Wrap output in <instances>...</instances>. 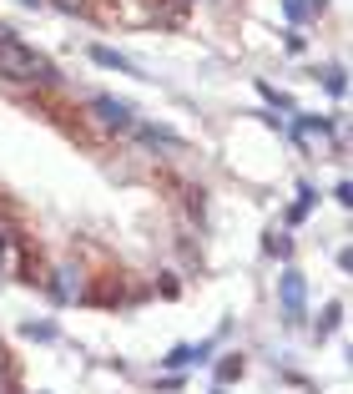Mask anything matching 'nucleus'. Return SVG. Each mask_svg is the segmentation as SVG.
Masks as SVG:
<instances>
[{"instance_id":"1","label":"nucleus","mask_w":353,"mask_h":394,"mask_svg":"<svg viewBox=\"0 0 353 394\" xmlns=\"http://www.w3.org/2000/svg\"><path fill=\"white\" fill-rule=\"evenodd\" d=\"M0 76L21 81V86H56V66L41 51H31L26 41H16L6 26H0Z\"/></svg>"},{"instance_id":"2","label":"nucleus","mask_w":353,"mask_h":394,"mask_svg":"<svg viewBox=\"0 0 353 394\" xmlns=\"http://www.w3.org/2000/svg\"><path fill=\"white\" fill-rule=\"evenodd\" d=\"M278 294H283V313H288V323H303L308 318V289H303V273H283L278 278Z\"/></svg>"},{"instance_id":"3","label":"nucleus","mask_w":353,"mask_h":394,"mask_svg":"<svg viewBox=\"0 0 353 394\" xmlns=\"http://www.w3.org/2000/svg\"><path fill=\"white\" fill-rule=\"evenodd\" d=\"M91 111H101V122H106V127H122V132L132 127V106H127V101H111V96H96V101H91Z\"/></svg>"},{"instance_id":"4","label":"nucleus","mask_w":353,"mask_h":394,"mask_svg":"<svg viewBox=\"0 0 353 394\" xmlns=\"http://www.w3.org/2000/svg\"><path fill=\"white\" fill-rule=\"evenodd\" d=\"M207 349H212V344H176L162 364H167V369H187V364H202V359H207Z\"/></svg>"},{"instance_id":"5","label":"nucleus","mask_w":353,"mask_h":394,"mask_svg":"<svg viewBox=\"0 0 353 394\" xmlns=\"http://www.w3.org/2000/svg\"><path fill=\"white\" fill-rule=\"evenodd\" d=\"M243 369H248V364H243V354H227V359H222V369H217V379H222V384H232V379H243Z\"/></svg>"},{"instance_id":"6","label":"nucleus","mask_w":353,"mask_h":394,"mask_svg":"<svg viewBox=\"0 0 353 394\" xmlns=\"http://www.w3.org/2000/svg\"><path fill=\"white\" fill-rule=\"evenodd\" d=\"M338 313H343L338 304H328V309H323V323H318V339H323V333H333V323H338Z\"/></svg>"},{"instance_id":"7","label":"nucleus","mask_w":353,"mask_h":394,"mask_svg":"<svg viewBox=\"0 0 353 394\" xmlns=\"http://www.w3.org/2000/svg\"><path fill=\"white\" fill-rule=\"evenodd\" d=\"M26 333H31V339H51L56 328H51V323H26Z\"/></svg>"},{"instance_id":"8","label":"nucleus","mask_w":353,"mask_h":394,"mask_svg":"<svg viewBox=\"0 0 353 394\" xmlns=\"http://www.w3.org/2000/svg\"><path fill=\"white\" fill-rule=\"evenodd\" d=\"M212 394H227V389H212Z\"/></svg>"}]
</instances>
